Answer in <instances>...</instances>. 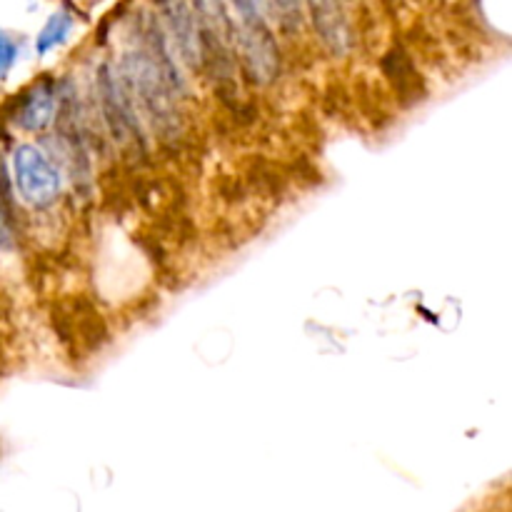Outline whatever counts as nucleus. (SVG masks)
<instances>
[{
	"label": "nucleus",
	"mask_w": 512,
	"mask_h": 512,
	"mask_svg": "<svg viewBox=\"0 0 512 512\" xmlns=\"http://www.w3.org/2000/svg\"><path fill=\"white\" fill-rule=\"evenodd\" d=\"M100 98H103V110L105 118H108L110 130L115 133L118 140L128 138H140L138 120L133 113V100H130L128 88L123 85V80L113 78V70L108 65L100 68Z\"/></svg>",
	"instance_id": "obj_2"
},
{
	"label": "nucleus",
	"mask_w": 512,
	"mask_h": 512,
	"mask_svg": "<svg viewBox=\"0 0 512 512\" xmlns=\"http://www.w3.org/2000/svg\"><path fill=\"white\" fill-rule=\"evenodd\" d=\"M13 178L18 195L30 208H50L60 195V175L33 143H23L13 153Z\"/></svg>",
	"instance_id": "obj_1"
},
{
	"label": "nucleus",
	"mask_w": 512,
	"mask_h": 512,
	"mask_svg": "<svg viewBox=\"0 0 512 512\" xmlns=\"http://www.w3.org/2000/svg\"><path fill=\"white\" fill-rule=\"evenodd\" d=\"M170 25V35L175 40V48H178L180 58L190 65V68H198L200 60L205 55V43H203V30H200L198 18H195L193 8L183 0H175L165 10Z\"/></svg>",
	"instance_id": "obj_4"
},
{
	"label": "nucleus",
	"mask_w": 512,
	"mask_h": 512,
	"mask_svg": "<svg viewBox=\"0 0 512 512\" xmlns=\"http://www.w3.org/2000/svg\"><path fill=\"white\" fill-rule=\"evenodd\" d=\"M15 60H18V45L10 38L8 33L0 30V80L8 78V73L13 70Z\"/></svg>",
	"instance_id": "obj_11"
},
{
	"label": "nucleus",
	"mask_w": 512,
	"mask_h": 512,
	"mask_svg": "<svg viewBox=\"0 0 512 512\" xmlns=\"http://www.w3.org/2000/svg\"><path fill=\"white\" fill-rule=\"evenodd\" d=\"M193 13L198 18L200 30H203V43L205 38H213L215 45H228L233 38L235 28L233 20L228 15V5L225 0H193Z\"/></svg>",
	"instance_id": "obj_7"
},
{
	"label": "nucleus",
	"mask_w": 512,
	"mask_h": 512,
	"mask_svg": "<svg viewBox=\"0 0 512 512\" xmlns=\"http://www.w3.org/2000/svg\"><path fill=\"white\" fill-rule=\"evenodd\" d=\"M240 55H243L245 65H248L250 75L260 83H268L278 73V50H275L273 38H270L268 28L260 23H243L238 33Z\"/></svg>",
	"instance_id": "obj_3"
},
{
	"label": "nucleus",
	"mask_w": 512,
	"mask_h": 512,
	"mask_svg": "<svg viewBox=\"0 0 512 512\" xmlns=\"http://www.w3.org/2000/svg\"><path fill=\"white\" fill-rule=\"evenodd\" d=\"M270 10H275V18L285 25L288 30H295L300 25V0H268Z\"/></svg>",
	"instance_id": "obj_10"
},
{
	"label": "nucleus",
	"mask_w": 512,
	"mask_h": 512,
	"mask_svg": "<svg viewBox=\"0 0 512 512\" xmlns=\"http://www.w3.org/2000/svg\"><path fill=\"white\" fill-rule=\"evenodd\" d=\"M70 30H73V15L65 13V10L53 13L48 20H45L38 38H35V53L48 55L50 50H55L58 45H63L65 40H68Z\"/></svg>",
	"instance_id": "obj_8"
},
{
	"label": "nucleus",
	"mask_w": 512,
	"mask_h": 512,
	"mask_svg": "<svg viewBox=\"0 0 512 512\" xmlns=\"http://www.w3.org/2000/svg\"><path fill=\"white\" fill-rule=\"evenodd\" d=\"M5 193H8V183H5V170H0V248L13 250L15 235L8 215V195Z\"/></svg>",
	"instance_id": "obj_9"
},
{
	"label": "nucleus",
	"mask_w": 512,
	"mask_h": 512,
	"mask_svg": "<svg viewBox=\"0 0 512 512\" xmlns=\"http://www.w3.org/2000/svg\"><path fill=\"white\" fill-rule=\"evenodd\" d=\"M305 3L325 48L335 55H343L350 45V28L340 0H305Z\"/></svg>",
	"instance_id": "obj_5"
},
{
	"label": "nucleus",
	"mask_w": 512,
	"mask_h": 512,
	"mask_svg": "<svg viewBox=\"0 0 512 512\" xmlns=\"http://www.w3.org/2000/svg\"><path fill=\"white\" fill-rule=\"evenodd\" d=\"M55 110H58V88L53 80H40L20 100L18 125L30 133H38L53 123Z\"/></svg>",
	"instance_id": "obj_6"
}]
</instances>
